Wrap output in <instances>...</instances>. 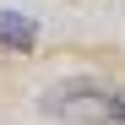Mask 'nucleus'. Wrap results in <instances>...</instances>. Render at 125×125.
<instances>
[{
  "instance_id": "f03ea898",
  "label": "nucleus",
  "mask_w": 125,
  "mask_h": 125,
  "mask_svg": "<svg viewBox=\"0 0 125 125\" xmlns=\"http://www.w3.org/2000/svg\"><path fill=\"white\" fill-rule=\"evenodd\" d=\"M33 44H38V22H33V16L0 11V49H16V54H27Z\"/></svg>"
},
{
  "instance_id": "f257e3e1",
  "label": "nucleus",
  "mask_w": 125,
  "mask_h": 125,
  "mask_svg": "<svg viewBox=\"0 0 125 125\" xmlns=\"http://www.w3.org/2000/svg\"><path fill=\"white\" fill-rule=\"evenodd\" d=\"M44 114H60V120H82V125H125V93L103 87L93 76H76L65 87L44 93Z\"/></svg>"
}]
</instances>
